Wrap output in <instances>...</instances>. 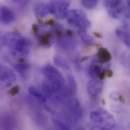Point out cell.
<instances>
[{"label": "cell", "instance_id": "23", "mask_svg": "<svg viewBox=\"0 0 130 130\" xmlns=\"http://www.w3.org/2000/svg\"><path fill=\"white\" fill-rule=\"evenodd\" d=\"M107 72H108V73H108V76L109 77H111V76H112V75H113V72H112V71L111 70H109Z\"/></svg>", "mask_w": 130, "mask_h": 130}, {"label": "cell", "instance_id": "7", "mask_svg": "<svg viewBox=\"0 0 130 130\" xmlns=\"http://www.w3.org/2000/svg\"><path fill=\"white\" fill-rule=\"evenodd\" d=\"M15 80V75L12 70L7 66L0 65V88L10 87Z\"/></svg>", "mask_w": 130, "mask_h": 130}, {"label": "cell", "instance_id": "9", "mask_svg": "<svg viewBox=\"0 0 130 130\" xmlns=\"http://www.w3.org/2000/svg\"><path fill=\"white\" fill-rule=\"evenodd\" d=\"M101 63L97 57H95L93 59L89 67V72L90 76L93 78L103 80L105 78L106 71L105 70L103 69Z\"/></svg>", "mask_w": 130, "mask_h": 130}, {"label": "cell", "instance_id": "8", "mask_svg": "<svg viewBox=\"0 0 130 130\" xmlns=\"http://www.w3.org/2000/svg\"><path fill=\"white\" fill-rule=\"evenodd\" d=\"M104 3L109 15L113 18L118 19L124 11L122 0H104Z\"/></svg>", "mask_w": 130, "mask_h": 130}, {"label": "cell", "instance_id": "17", "mask_svg": "<svg viewBox=\"0 0 130 130\" xmlns=\"http://www.w3.org/2000/svg\"><path fill=\"white\" fill-rule=\"evenodd\" d=\"M78 35L84 44L89 46H93L96 44L94 38L88 34L86 32V30H80L78 31Z\"/></svg>", "mask_w": 130, "mask_h": 130}, {"label": "cell", "instance_id": "19", "mask_svg": "<svg viewBox=\"0 0 130 130\" xmlns=\"http://www.w3.org/2000/svg\"><path fill=\"white\" fill-rule=\"evenodd\" d=\"M54 62L56 65L61 67L63 69L67 70H68L70 69L69 64L65 60V59L61 56H55L54 58Z\"/></svg>", "mask_w": 130, "mask_h": 130}, {"label": "cell", "instance_id": "10", "mask_svg": "<svg viewBox=\"0 0 130 130\" xmlns=\"http://www.w3.org/2000/svg\"><path fill=\"white\" fill-rule=\"evenodd\" d=\"M29 92L30 95L37 100L38 103L41 104L48 112L53 115L55 113V111L47 104L46 97L43 93L40 92L34 87L29 88Z\"/></svg>", "mask_w": 130, "mask_h": 130}, {"label": "cell", "instance_id": "5", "mask_svg": "<svg viewBox=\"0 0 130 130\" xmlns=\"http://www.w3.org/2000/svg\"><path fill=\"white\" fill-rule=\"evenodd\" d=\"M80 103L75 98L69 99L66 102L64 116L66 120L70 123H75L78 121L82 116V111Z\"/></svg>", "mask_w": 130, "mask_h": 130}, {"label": "cell", "instance_id": "1", "mask_svg": "<svg viewBox=\"0 0 130 130\" xmlns=\"http://www.w3.org/2000/svg\"><path fill=\"white\" fill-rule=\"evenodd\" d=\"M2 45L6 46L9 52L15 56L27 55L31 47L29 40L16 32L8 33L3 37Z\"/></svg>", "mask_w": 130, "mask_h": 130}, {"label": "cell", "instance_id": "26", "mask_svg": "<svg viewBox=\"0 0 130 130\" xmlns=\"http://www.w3.org/2000/svg\"><path fill=\"white\" fill-rule=\"evenodd\" d=\"M3 45H2V38H0V46Z\"/></svg>", "mask_w": 130, "mask_h": 130}, {"label": "cell", "instance_id": "21", "mask_svg": "<svg viewBox=\"0 0 130 130\" xmlns=\"http://www.w3.org/2000/svg\"><path fill=\"white\" fill-rule=\"evenodd\" d=\"M53 122L56 128L59 130H69L70 129L68 125L59 120L54 119L53 120Z\"/></svg>", "mask_w": 130, "mask_h": 130}, {"label": "cell", "instance_id": "4", "mask_svg": "<svg viewBox=\"0 0 130 130\" xmlns=\"http://www.w3.org/2000/svg\"><path fill=\"white\" fill-rule=\"evenodd\" d=\"M66 17L69 24L79 28L80 30H86L91 25L86 14L80 10L73 9L68 11Z\"/></svg>", "mask_w": 130, "mask_h": 130}, {"label": "cell", "instance_id": "25", "mask_svg": "<svg viewBox=\"0 0 130 130\" xmlns=\"http://www.w3.org/2000/svg\"><path fill=\"white\" fill-rule=\"evenodd\" d=\"M127 4H128V8L129 9H130V0H127Z\"/></svg>", "mask_w": 130, "mask_h": 130}, {"label": "cell", "instance_id": "20", "mask_svg": "<svg viewBox=\"0 0 130 130\" xmlns=\"http://www.w3.org/2000/svg\"><path fill=\"white\" fill-rule=\"evenodd\" d=\"M98 3V0H81V3L83 7L87 9L95 8Z\"/></svg>", "mask_w": 130, "mask_h": 130}, {"label": "cell", "instance_id": "15", "mask_svg": "<svg viewBox=\"0 0 130 130\" xmlns=\"http://www.w3.org/2000/svg\"><path fill=\"white\" fill-rule=\"evenodd\" d=\"M96 57L99 62L102 63H106L111 60V55L106 49L101 48L98 51Z\"/></svg>", "mask_w": 130, "mask_h": 130}, {"label": "cell", "instance_id": "11", "mask_svg": "<svg viewBox=\"0 0 130 130\" xmlns=\"http://www.w3.org/2000/svg\"><path fill=\"white\" fill-rule=\"evenodd\" d=\"M104 87V83L102 80L93 78L90 80L87 85V91L92 96H97L100 94Z\"/></svg>", "mask_w": 130, "mask_h": 130}, {"label": "cell", "instance_id": "18", "mask_svg": "<svg viewBox=\"0 0 130 130\" xmlns=\"http://www.w3.org/2000/svg\"><path fill=\"white\" fill-rule=\"evenodd\" d=\"M68 81V88L69 89L71 93L75 94L77 91V84L73 76L71 74H68L67 75Z\"/></svg>", "mask_w": 130, "mask_h": 130}, {"label": "cell", "instance_id": "16", "mask_svg": "<svg viewBox=\"0 0 130 130\" xmlns=\"http://www.w3.org/2000/svg\"><path fill=\"white\" fill-rule=\"evenodd\" d=\"M14 67L16 71L22 77L26 78L28 76L29 66L27 63L24 62H19L15 64L14 66Z\"/></svg>", "mask_w": 130, "mask_h": 130}, {"label": "cell", "instance_id": "6", "mask_svg": "<svg viewBox=\"0 0 130 130\" xmlns=\"http://www.w3.org/2000/svg\"><path fill=\"white\" fill-rule=\"evenodd\" d=\"M71 0H50L47 3L49 13L57 19H62L66 16Z\"/></svg>", "mask_w": 130, "mask_h": 130}, {"label": "cell", "instance_id": "3", "mask_svg": "<svg viewBox=\"0 0 130 130\" xmlns=\"http://www.w3.org/2000/svg\"><path fill=\"white\" fill-rule=\"evenodd\" d=\"M90 119L97 128L101 130L112 129L116 124L114 117L103 109L92 111L90 114Z\"/></svg>", "mask_w": 130, "mask_h": 130}, {"label": "cell", "instance_id": "13", "mask_svg": "<svg viewBox=\"0 0 130 130\" xmlns=\"http://www.w3.org/2000/svg\"><path fill=\"white\" fill-rule=\"evenodd\" d=\"M116 34L118 38L128 47H130V31L128 27L125 26L117 28Z\"/></svg>", "mask_w": 130, "mask_h": 130}, {"label": "cell", "instance_id": "14", "mask_svg": "<svg viewBox=\"0 0 130 130\" xmlns=\"http://www.w3.org/2000/svg\"><path fill=\"white\" fill-rule=\"evenodd\" d=\"M35 15L39 18H43L49 14L47 4L44 3H37L34 7Z\"/></svg>", "mask_w": 130, "mask_h": 130}, {"label": "cell", "instance_id": "22", "mask_svg": "<svg viewBox=\"0 0 130 130\" xmlns=\"http://www.w3.org/2000/svg\"><path fill=\"white\" fill-rule=\"evenodd\" d=\"M19 88L18 86H15L10 89V90L9 91V93L12 96L15 95L19 92Z\"/></svg>", "mask_w": 130, "mask_h": 130}, {"label": "cell", "instance_id": "2", "mask_svg": "<svg viewBox=\"0 0 130 130\" xmlns=\"http://www.w3.org/2000/svg\"><path fill=\"white\" fill-rule=\"evenodd\" d=\"M43 72L46 80L43 85L53 92L65 95V80L60 72L52 65L44 67Z\"/></svg>", "mask_w": 130, "mask_h": 130}, {"label": "cell", "instance_id": "24", "mask_svg": "<svg viewBox=\"0 0 130 130\" xmlns=\"http://www.w3.org/2000/svg\"><path fill=\"white\" fill-rule=\"evenodd\" d=\"M14 2L16 3H21L23 2L25 0H12Z\"/></svg>", "mask_w": 130, "mask_h": 130}, {"label": "cell", "instance_id": "12", "mask_svg": "<svg viewBox=\"0 0 130 130\" xmlns=\"http://www.w3.org/2000/svg\"><path fill=\"white\" fill-rule=\"evenodd\" d=\"M15 19L13 11L5 6H0V22L5 24H9Z\"/></svg>", "mask_w": 130, "mask_h": 130}]
</instances>
